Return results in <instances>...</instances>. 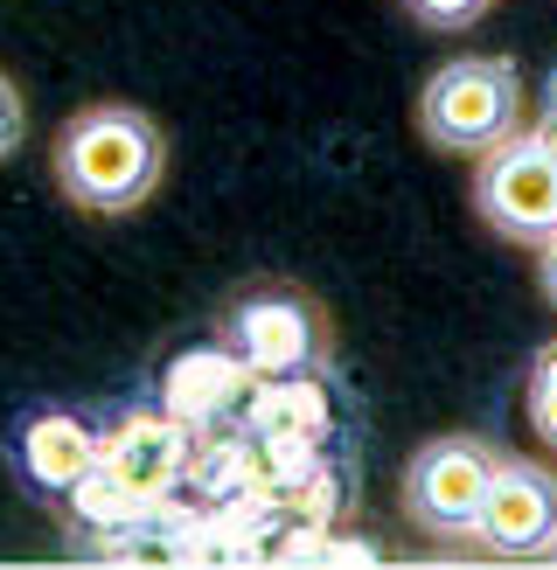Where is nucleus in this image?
Instances as JSON below:
<instances>
[{
  "mask_svg": "<svg viewBox=\"0 0 557 570\" xmlns=\"http://www.w3.org/2000/svg\"><path fill=\"white\" fill-rule=\"evenodd\" d=\"M49 175L63 188V203L84 216H133L167 181V132L139 105H119V98L84 105L56 132Z\"/></svg>",
  "mask_w": 557,
  "mask_h": 570,
  "instance_id": "1",
  "label": "nucleus"
},
{
  "mask_svg": "<svg viewBox=\"0 0 557 570\" xmlns=\"http://www.w3.org/2000/svg\"><path fill=\"white\" fill-rule=\"evenodd\" d=\"M418 132H426V147L467 154V160L529 132L522 70L509 56H453V63H439L426 77V91H418Z\"/></svg>",
  "mask_w": 557,
  "mask_h": 570,
  "instance_id": "2",
  "label": "nucleus"
},
{
  "mask_svg": "<svg viewBox=\"0 0 557 570\" xmlns=\"http://www.w3.org/2000/svg\"><path fill=\"white\" fill-rule=\"evenodd\" d=\"M495 466H501V452L488 439H473V432L426 439L411 452L404 480H398L404 522L426 535V543H473L481 508H488V488H495Z\"/></svg>",
  "mask_w": 557,
  "mask_h": 570,
  "instance_id": "3",
  "label": "nucleus"
},
{
  "mask_svg": "<svg viewBox=\"0 0 557 570\" xmlns=\"http://www.w3.org/2000/svg\"><path fill=\"white\" fill-rule=\"evenodd\" d=\"M216 334L258 376H306V368L328 362V313L300 285H278V278L244 285L237 299H223Z\"/></svg>",
  "mask_w": 557,
  "mask_h": 570,
  "instance_id": "4",
  "label": "nucleus"
},
{
  "mask_svg": "<svg viewBox=\"0 0 557 570\" xmlns=\"http://www.w3.org/2000/svg\"><path fill=\"white\" fill-rule=\"evenodd\" d=\"M473 209L495 237L544 250L557 237V160L529 132L501 139L473 160Z\"/></svg>",
  "mask_w": 557,
  "mask_h": 570,
  "instance_id": "5",
  "label": "nucleus"
},
{
  "mask_svg": "<svg viewBox=\"0 0 557 570\" xmlns=\"http://www.w3.org/2000/svg\"><path fill=\"white\" fill-rule=\"evenodd\" d=\"M473 543L488 557H550L557 550V473L529 460H501Z\"/></svg>",
  "mask_w": 557,
  "mask_h": 570,
  "instance_id": "6",
  "label": "nucleus"
},
{
  "mask_svg": "<svg viewBox=\"0 0 557 570\" xmlns=\"http://www.w3.org/2000/svg\"><path fill=\"white\" fill-rule=\"evenodd\" d=\"M98 460H105V439L77 411H28L21 432H14V466H21L28 488H42V494L70 501V488H84V480L98 473Z\"/></svg>",
  "mask_w": 557,
  "mask_h": 570,
  "instance_id": "7",
  "label": "nucleus"
},
{
  "mask_svg": "<svg viewBox=\"0 0 557 570\" xmlns=\"http://www.w3.org/2000/svg\"><path fill=\"white\" fill-rule=\"evenodd\" d=\"M182 452H188V439H182L175 417H126L119 432L105 439V460H98V466L119 480L133 501H154V494L175 488Z\"/></svg>",
  "mask_w": 557,
  "mask_h": 570,
  "instance_id": "8",
  "label": "nucleus"
},
{
  "mask_svg": "<svg viewBox=\"0 0 557 570\" xmlns=\"http://www.w3.org/2000/svg\"><path fill=\"white\" fill-rule=\"evenodd\" d=\"M529 432L557 452V341L537 348V362H529Z\"/></svg>",
  "mask_w": 557,
  "mask_h": 570,
  "instance_id": "9",
  "label": "nucleus"
},
{
  "mask_svg": "<svg viewBox=\"0 0 557 570\" xmlns=\"http://www.w3.org/2000/svg\"><path fill=\"white\" fill-rule=\"evenodd\" d=\"M495 8V0H404V14L418 28H432V36H460V28H473Z\"/></svg>",
  "mask_w": 557,
  "mask_h": 570,
  "instance_id": "10",
  "label": "nucleus"
},
{
  "mask_svg": "<svg viewBox=\"0 0 557 570\" xmlns=\"http://www.w3.org/2000/svg\"><path fill=\"white\" fill-rule=\"evenodd\" d=\"M28 139V111H21V91H14V77L0 70V160H8L14 147Z\"/></svg>",
  "mask_w": 557,
  "mask_h": 570,
  "instance_id": "11",
  "label": "nucleus"
},
{
  "mask_svg": "<svg viewBox=\"0 0 557 570\" xmlns=\"http://www.w3.org/2000/svg\"><path fill=\"white\" fill-rule=\"evenodd\" d=\"M537 285H544V299L557 306V237H550V244L537 250Z\"/></svg>",
  "mask_w": 557,
  "mask_h": 570,
  "instance_id": "12",
  "label": "nucleus"
},
{
  "mask_svg": "<svg viewBox=\"0 0 557 570\" xmlns=\"http://www.w3.org/2000/svg\"><path fill=\"white\" fill-rule=\"evenodd\" d=\"M529 139H537V147H544V154L557 160V111H550V105L537 111V119H529Z\"/></svg>",
  "mask_w": 557,
  "mask_h": 570,
  "instance_id": "13",
  "label": "nucleus"
},
{
  "mask_svg": "<svg viewBox=\"0 0 557 570\" xmlns=\"http://www.w3.org/2000/svg\"><path fill=\"white\" fill-rule=\"evenodd\" d=\"M544 105L557 111V63H550V77H544Z\"/></svg>",
  "mask_w": 557,
  "mask_h": 570,
  "instance_id": "14",
  "label": "nucleus"
}]
</instances>
